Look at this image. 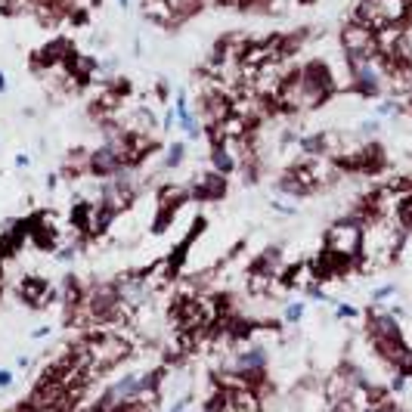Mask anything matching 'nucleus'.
<instances>
[{
	"instance_id": "f257e3e1",
	"label": "nucleus",
	"mask_w": 412,
	"mask_h": 412,
	"mask_svg": "<svg viewBox=\"0 0 412 412\" xmlns=\"http://www.w3.org/2000/svg\"><path fill=\"white\" fill-rule=\"evenodd\" d=\"M322 245L325 251L341 257L347 264H359V254H363V220L359 217H341L335 220L322 236Z\"/></svg>"
},
{
	"instance_id": "f03ea898",
	"label": "nucleus",
	"mask_w": 412,
	"mask_h": 412,
	"mask_svg": "<svg viewBox=\"0 0 412 412\" xmlns=\"http://www.w3.org/2000/svg\"><path fill=\"white\" fill-rule=\"evenodd\" d=\"M338 44L341 53L347 59H369V56H379V44H375V31L363 22L347 19L338 31Z\"/></svg>"
},
{
	"instance_id": "7ed1b4c3",
	"label": "nucleus",
	"mask_w": 412,
	"mask_h": 412,
	"mask_svg": "<svg viewBox=\"0 0 412 412\" xmlns=\"http://www.w3.org/2000/svg\"><path fill=\"white\" fill-rule=\"evenodd\" d=\"M84 310H87V316L93 322H109L115 320L118 310H124L121 298H118V286L115 282H97L87 298H84Z\"/></svg>"
},
{
	"instance_id": "20e7f679",
	"label": "nucleus",
	"mask_w": 412,
	"mask_h": 412,
	"mask_svg": "<svg viewBox=\"0 0 412 412\" xmlns=\"http://www.w3.org/2000/svg\"><path fill=\"white\" fill-rule=\"evenodd\" d=\"M124 168H127L124 156H121V149H118L115 143H102V146H97V149H90V156H87V174L99 177V180H109V177L121 174Z\"/></svg>"
},
{
	"instance_id": "39448f33",
	"label": "nucleus",
	"mask_w": 412,
	"mask_h": 412,
	"mask_svg": "<svg viewBox=\"0 0 412 412\" xmlns=\"http://www.w3.org/2000/svg\"><path fill=\"white\" fill-rule=\"evenodd\" d=\"M87 354H90V369H109L127 357V341L115 338V335H99V338H93L87 345Z\"/></svg>"
},
{
	"instance_id": "423d86ee",
	"label": "nucleus",
	"mask_w": 412,
	"mask_h": 412,
	"mask_svg": "<svg viewBox=\"0 0 412 412\" xmlns=\"http://www.w3.org/2000/svg\"><path fill=\"white\" fill-rule=\"evenodd\" d=\"M223 195H227V177L217 174L214 168L199 174L190 186V199H195V202H217Z\"/></svg>"
},
{
	"instance_id": "0eeeda50",
	"label": "nucleus",
	"mask_w": 412,
	"mask_h": 412,
	"mask_svg": "<svg viewBox=\"0 0 412 412\" xmlns=\"http://www.w3.org/2000/svg\"><path fill=\"white\" fill-rule=\"evenodd\" d=\"M19 295H22V301L31 304V307H50L59 298L44 276H25L19 282Z\"/></svg>"
},
{
	"instance_id": "6e6552de",
	"label": "nucleus",
	"mask_w": 412,
	"mask_h": 412,
	"mask_svg": "<svg viewBox=\"0 0 412 412\" xmlns=\"http://www.w3.org/2000/svg\"><path fill=\"white\" fill-rule=\"evenodd\" d=\"M140 13L149 25H158V28H177V10L174 0H143Z\"/></svg>"
},
{
	"instance_id": "1a4fd4ad",
	"label": "nucleus",
	"mask_w": 412,
	"mask_h": 412,
	"mask_svg": "<svg viewBox=\"0 0 412 412\" xmlns=\"http://www.w3.org/2000/svg\"><path fill=\"white\" fill-rule=\"evenodd\" d=\"M248 273H261V276H270V279H279L282 273V248L279 245H270L264 248L261 254L251 261V267H248Z\"/></svg>"
},
{
	"instance_id": "9d476101",
	"label": "nucleus",
	"mask_w": 412,
	"mask_h": 412,
	"mask_svg": "<svg viewBox=\"0 0 412 412\" xmlns=\"http://www.w3.org/2000/svg\"><path fill=\"white\" fill-rule=\"evenodd\" d=\"M223 400H227V412H261V400L245 384L236 391H223Z\"/></svg>"
},
{
	"instance_id": "9b49d317",
	"label": "nucleus",
	"mask_w": 412,
	"mask_h": 412,
	"mask_svg": "<svg viewBox=\"0 0 412 412\" xmlns=\"http://www.w3.org/2000/svg\"><path fill=\"white\" fill-rule=\"evenodd\" d=\"M211 168L217 170V174H223V177L236 174V168H239V158L233 156V149H229V143L211 146Z\"/></svg>"
},
{
	"instance_id": "f8f14e48",
	"label": "nucleus",
	"mask_w": 412,
	"mask_h": 412,
	"mask_svg": "<svg viewBox=\"0 0 412 412\" xmlns=\"http://www.w3.org/2000/svg\"><path fill=\"white\" fill-rule=\"evenodd\" d=\"M375 4H379V10H381L388 25H406L409 0H375Z\"/></svg>"
},
{
	"instance_id": "ddd939ff",
	"label": "nucleus",
	"mask_w": 412,
	"mask_h": 412,
	"mask_svg": "<svg viewBox=\"0 0 412 412\" xmlns=\"http://www.w3.org/2000/svg\"><path fill=\"white\" fill-rule=\"evenodd\" d=\"M186 161V143H170L168 146V152H165V165L174 170V168H180Z\"/></svg>"
},
{
	"instance_id": "4468645a",
	"label": "nucleus",
	"mask_w": 412,
	"mask_h": 412,
	"mask_svg": "<svg viewBox=\"0 0 412 412\" xmlns=\"http://www.w3.org/2000/svg\"><path fill=\"white\" fill-rule=\"evenodd\" d=\"M357 134L363 136V140H375V136L381 134V118H366V121H359Z\"/></svg>"
},
{
	"instance_id": "2eb2a0df",
	"label": "nucleus",
	"mask_w": 412,
	"mask_h": 412,
	"mask_svg": "<svg viewBox=\"0 0 412 412\" xmlns=\"http://www.w3.org/2000/svg\"><path fill=\"white\" fill-rule=\"evenodd\" d=\"M304 310H307L304 301H295V304H288V307H286L282 320H286V322H301V320H304Z\"/></svg>"
},
{
	"instance_id": "dca6fc26",
	"label": "nucleus",
	"mask_w": 412,
	"mask_h": 412,
	"mask_svg": "<svg viewBox=\"0 0 412 412\" xmlns=\"http://www.w3.org/2000/svg\"><path fill=\"white\" fill-rule=\"evenodd\" d=\"M391 295H397V286H394V282H388V286H381V288H375L372 291V301L381 304V301H388Z\"/></svg>"
},
{
	"instance_id": "f3484780",
	"label": "nucleus",
	"mask_w": 412,
	"mask_h": 412,
	"mask_svg": "<svg viewBox=\"0 0 412 412\" xmlns=\"http://www.w3.org/2000/svg\"><path fill=\"white\" fill-rule=\"evenodd\" d=\"M335 316H338V320H357L359 310L354 304H338V307H335Z\"/></svg>"
},
{
	"instance_id": "a211bd4d",
	"label": "nucleus",
	"mask_w": 412,
	"mask_h": 412,
	"mask_svg": "<svg viewBox=\"0 0 412 412\" xmlns=\"http://www.w3.org/2000/svg\"><path fill=\"white\" fill-rule=\"evenodd\" d=\"M363 412H397V409H394L391 400H379V403H366Z\"/></svg>"
},
{
	"instance_id": "6ab92c4d",
	"label": "nucleus",
	"mask_w": 412,
	"mask_h": 412,
	"mask_svg": "<svg viewBox=\"0 0 412 412\" xmlns=\"http://www.w3.org/2000/svg\"><path fill=\"white\" fill-rule=\"evenodd\" d=\"M325 412H357V409H354V400H338V403H332Z\"/></svg>"
},
{
	"instance_id": "aec40b11",
	"label": "nucleus",
	"mask_w": 412,
	"mask_h": 412,
	"mask_svg": "<svg viewBox=\"0 0 412 412\" xmlns=\"http://www.w3.org/2000/svg\"><path fill=\"white\" fill-rule=\"evenodd\" d=\"M75 254H78V251H75V248H63V251H56V257H59V261H63V264L75 261Z\"/></svg>"
},
{
	"instance_id": "412c9836",
	"label": "nucleus",
	"mask_w": 412,
	"mask_h": 412,
	"mask_svg": "<svg viewBox=\"0 0 412 412\" xmlns=\"http://www.w3.org/2000/svg\"><path fill=\"white\" fill-rule=\"evenodd\" d=\"M13 384V372L10 369H0V388H10Z\"/></svg>"
},
{
	"instance_id": "4be33fe9",
	"label": "nucleus",
	"mask_w": 412,
	"mask_h": 412,
	"mask_svg": "<svg viewBox=\"0 0 412 412\" xmlns=\"http://www.w3.org/2000/svg\"><path fill=\"white\" fill-rule=\"evenodd\" d=\"M186 406H190V397H183V400H180V403H177V406H170L168 412H183Z\"/></svg>"
},
{
	"instance_id": "5701e85b",
	"label": "nucleus",
	"mask_w": 412,
	"mask_h": 412,
	"mask_svg": "<svg viewBox=\"0 0 412 412\" xmlns=\"http://www.w3.org/2000/svg\"><path fill=\"white\" fill-rule=\"evenodd\" d=\"M44 335H50V325H40V329H34V338H44Z\"/></svg>"
},
{
	"instance_id": "b1692460",
	"label": "nucleus",
	"mask_w": 412,
	"mask_h": 412,
	"mask_svg": "<svg viewBox=\"0 0 412 412\" xmlns=\"http://www.w3.org/2000/svg\"><path fill=\"white\" fill-rule=\"evenodd\" d=\"M6 90H10V84H6V75L0 72V93H6Z\"/></svg>"
},
{
	"instance_id": "393cba45",
	"label": "nucleus",
	"mask_w": 412,
	"mask_h": 412,
	"mask_svg": "<svg viewBox=\"0 0 412 412\" xmlns=\"http://www.w3.org/2000/svg\"><path fill=\"white\" fill-rule=\"evenodd\" d=\"M16 165H19V168H28V156H16Z\"/></svg>"
},
{
	"instance_id": "a878e982",
	"label": "nucleus",
	"mask_w": 412,
	"mask_h": 412,
	"mask_svg": "<svg viewBox=\"0 0 412 412\" xmlns=\"http://www.w3.org/2000/svg\"><path fill=\"white\" fill-rule=\"evenodd\" d=\"M118 6H121V10H127V6H131V0H118Z\"/></svg>"
},
{
	"instance_id": "bb28decb",
	"label": "nucleus",
	"mask_w": 412,
	"mask_h": 412,
	"mask_svg": "<svg viewBox=\"0 0 412 412\" xmlns=\"http://www.w3.org/2000/svg\"><path fill=\"white\" fill-rule=\"evenodd\" d=\"M87 4H90V6H102V0H87Z\"/></svg>"
},
{
	"instance_id": "cd10ccee",
	"label": "nucleus",
	"mask_w": 412,
	"mask_h": 412,
	"mask_svg": "<svg viewBox=\"0 0 412 412\" xmlns=\"http://www.w3.org/2000/svg\"><path fill=\"white\" fill-rule=\"evenodd\" d=\"M90 412H99V409H90Z\"/></svg>"
},
{
	"instance_id": "c85d7f7f",
	"label": "nucleus",
	"mask_w": 412,
	"mask_h": 412,
	"mask_svg": "<svg viewBox=\"0 0 412 412\" xmlns=\"http://www.w3.org/2000/svg\"><path fill=\"white\" fill-rule=\"evenodd\" d=\"M291 4H295V0H291Z\"/></svg>"
}]
</instances>
